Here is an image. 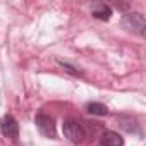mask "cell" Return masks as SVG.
<instances>
[{
  "label": "cell",
  "mask_w": 146,
  "mask_h": 146,
  "mask_svg": "<svg viewBox=\"0 0 146 146\" xmlns=\"http://www.w3.org/2000/svg\"><path fill=\"white\" fill-rule=\"evenodd\" d=\"M122 28L129 33L144 36L146 33V19L141 12H125L122 16Z\"/></svg>",
  "instance_id": "6da1fadb"
},
{
  "label": "cell",
  "mask_w": 146,
  "mask_h": 146,
  "mask_svg": "<svg viewBox=\"0 0 146 146\" xmlns=\"http://www.w3.org/2000/svg\"><path fill=\"white\" fill-rule=\"evenodd\" d=\"M62 131H64V136L70 143H74V144H81L86 139V129L76 119H67V120H64Z\"/></svg>",
  "instance_id": "7a4b0ae2"
},
{
  "label": "cell",
  "mask_w": 146,
  "mask_h": 146,
  "mask_svg": "<svg viewBox=\"0 0 146 146\" xmlns=\"http://www.w3.org/2000/svg\"><path fill=\"white\" fill-rule=\"evenodd\" d=\"M35 124H36V129L40 131L41 136L48 137V139H55L57 137V129H55V120L53 117L40 112L36 117H35Z\"/></svg>",
  "instance_id": "3957f363"
},
{
  "label": "cell",
  "mask_w": 146,
  "mask_h": 146,
  "mask_svg": "<svg viewBox=\"0 0 146 146\" xmlns=\"http://www.w3.org/2000/svg\"><path fill=\"white\" fill-rule=\"evenodd\" d=\"M0 132H2L5 137L12 139V141H17V137H19V124H17L14 115L5 113L2 119H0Z\"/></svg>",
  "instance_id": "277c9868"
},
{
  "label": "cell",
  "mask_w": 146,
  "mask_h": 146,
  "mask_svg": "<svg viewBox=\"0 0 146 146\" xmlns=\"http://www.w3.org/2000/svg\"><path fill=\"white\" fill-rule=\"evenodd\" d=\"M91 16L98 21H108L112 17V7L105 2H96L91 5Z\"/></svg>",
  "instance_id": "5b68a950"
},
{
  "label": "cell",
  "mask_w": 146,
  "mask_h": 146,
  "mask_svg": "<svg viewBox=\"0 0 146 146\" xmlns=\"http://www.w3.org/2000/svg\"><path fill=\"white\" fill-rule=\"evenodd\" d=\"M100 146H124V137L115 131H105L100 137Z\"/></svg>",
  "instance_id": "8992f818"
},
{
  "label": "cell",
  "mask_w": 146,
  "mask_h": 146,
  "mask_svg": "<svg viewBox=\"0 0 146 146\" xmlns=\"http://www.w3.org/2000/svg\"><path fill=\"white\" fill-rule=\"evenodd\" d=\"M86 112L91 113V115H98V117H105L108 113V108L103 105V103H98V102H90L86 105Z\"/></svg>",
  "instance_id": "52a82bcc"
},
{
  "label": "cell",
  "mask_w": 146,
  "mask_h": 146,
  "mask_svg": "<svg viewBox=\"0 0 146 146\" xmlns=\"http://www.w3.org/2000/svg\"><path fill=\"white\" fill-rule=\"evenodd\" d=\"M119 122H120V127L125 129L127 132H137V122H136V119H132V117H120Z\"/></svg>",
  "instance_id": "ba28073f"
},
{
  "label": "cell",
  "mask_w": 146,
  "mask_h": 146,
  "mask_svg": "<svg viewBox=\"0 0 146 146\" xmlns=\"http://www.w3.org/2000/svg\"><path fill=\"white\" fill-rule=\"evenodd\" d=\"M57 62H58V64H60L67 72H70L72 76H81V70H78L74 65H70V64H67V62H64V60H57Z\"/></svg>",
  "instance_id": "9c48e42d"
}]
</instances>
